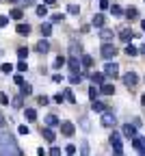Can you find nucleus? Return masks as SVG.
Wrapping results in <instances>:
<instances>
[{
    "label": "nucleus",
    "instance_id": "obj_1",
    "mask_svg": "<svg viewBox=\"0 0 145 156\" xmlns=\"http://www.w3.org/2000/svg\"><path fill=\"white\" fill-rule=\"evenodd\" d=\"M0 156H22V152H19L17 143L11 139L9 134H0Z\"/></svg>",
    "mask_w": 145,
    "mask_h": 156
},
{
    "label": "nucleus",
    "instance_id": "obj_2",
    "mask_svg": "<svg viewBox=\"0 0 145 156\" xmlns=\"http://www.w3.org/2000/svg\"><path fill=\"white\" fill-rule=\"evenodd\" d=\"M115 124H117V117H115L113 111H104V113H102V126H104V128H113Z\"/></svg>",
    "mask_w": 145,
    "mask_h": 156
},
{
    "label": "nucleus",
    "instance_id": "obj_3",
    "mask_svg": "<svg viewBox=\"0 0 145 156\" xmlns=\"http://www.w3.org/2000/svg\"><path fill=\"white\" fill-rule=\"evenodd\" d=\"M102 56H104V58H115L117 56V48L113 46V44H102Z\"/></svg>",
    "mask_w": 145,
    "mask_h": 156
},
{
    "label": "nucleus",
    "instance_id": "obj_4",
    "mask_svg": "<svg viewBox=\"0 0 145 156\" xmlns=\"http://www.w3.org/2000/svg\"><path fill=\"white\" fill-rule=\"evenodd\" d=\"M136 83H139V74H136V72H128L126 76H123V85H126L128 89L136 87Z\"/></svg>",
    "mask_w": 145,
    "mask_h": 156
},
{
    "label": "nucleus",
    "instance_id": "obj_5",
    "mask_svg": "<svg viewBox=\"0 0 145 156\" xmlns=\"http://www.w3.org/2000/svg\"><path fill=\"white\" fill-rule=\"evenodd\" d=\"M117 74H119V65H117V63H106V65H104V76L115 78Z\"/></svg>",
    "mask_w": 145,
    "mask_h": 156
},
{
    "label": "nucleus",
    "instance_id": "obj_6",
    "mask_svg": "<svg viewBox=\"0 0 145 156\" xmlns=\"http://www.w3.org/2000/svg\"><path fill=\"white\" fill-rule=\"evenodd\" d=\"M132 145H134V150H136L139 154H145V136H134Z\"/></svg>",
    "mask_w": 145,
    "mask_h": 156
},
{
    "label": "nucleus",
    "instance_id": "obj_7",
    "mask_svg": "<svg viewBox=\"0 0 145 156\" xmlns=\"http://www.w3.org/2000/svg\"><path fill=\"white\" fill-rule=\"evenodd\" d=\"M111 143H113L115 152H121V136H119V132H113L111 134Z\"/></svg>",
    "mask_w": 145,
    "mask_h": 156
},
{
    "label": "nucleus",
    "instance_id": "obj_8",
    "mask_svg": "<svg viewBox=\"0 0 145 156\" xmlns=\"http://www.w3.org/2000/svg\"><path fill=\"white\" fill-rule=\"evenodd\" d=\"M61 132H63L65 136H72L74 134V124L72 122H63V124H61Z\"/></svg>",
    "mask_w": 145,
    "mask_h": 156
},
{
    "label": "nucleus",
    "instance_id": "obj_9",
    "mask_svg": "<svg viewBox=\"0 0 145 156\" xmlns=\"http://www.w3.org/2000/svg\"><path fill=\"white\" fill-rule=\"evenodd\" d=\"M91 83L102 87V85H104V74H100V72H93V74H91Z\"/></svg>",
    "mask_w": 145,
    "mask_h": 156
},
{
    "label": "nucleus",
    "instance_id": "obj_10",
    "mask_svg": "<svg viewBox=\"0 0 145 156\" xmlns=\"http://www.w3.org/2000/svg\"><path fill=\"white\" fill-rule=\"evenodd\" d=\"M67 65H69L72 74H80V61H78V58H69V61H67Z\"/></svg>",
    "mask_w": 145,
    "mask_h": 156
},
{
    "label": "nucleus",
    "instance_id": "obj_11",
    "mask_svg": "<svg viewBox=\"0 0 145 156\" xmlns=\"http://www.w3.org/2000/svg\"><path fill=\"white\" fill-rule=\"evenodd\" d=\"M100 93H104V95H113L115 93V85H111V83H104L100 87Z\"/></svg>",
    "mask_w": 145,
    "mask_h": 156
},
{
    "label": "nucleus",
    "instance_id": "obj_12",
    "mask_svg": "<svg viewBox=\"0 0 145 156\" xmlns=\"http://www.w3.org/2000/svg\"><path fill=\"white\" fill-rule=\"evenodd\" d=\"M121 132L126 134V136H132V139L136 136V128H134L132 124H126V126H123V130H121Z\"/></svg>",
    "mask_w": 145,
    "mask_h": 156
},
{
    "label": "nucleus",
    "instance_id": "obj_13",
    "mask_svg": "<svg viewBox=\"0 0 145 156\" xmlns=\"http://www.w3.org/2000/svg\"><path fill=\"white\" fill-rule=\"evenodd\" d=\"M113 37H115V33L108 30V28H102L100 30V39H102V41H108V39H113Z\"/></svg>",
    "mask_w": 145,
    "mask_h": 156
},
{
    "label": "nucleus",
    "instance_id": "obj_14",
    "mask_svg": "<svg viewBox=\"0 0 145 156\" xmlns=\"http://www.w3.org/2000/svg\"><path fill=\"white\" fill-rule=\"evenodd\" d=\"M130 37H134V33H132L130 28H121V30H119V39H121V41H128Z\"/></svg>",
    "mask_w": 145,
    "mask_h": 156
},
{
    "label": "nucleus",
    "instance_id": "obj_15",
    "mask_svg": "<svg viewBox=\"0 0 145 156\" xmlns=\"http://www.w3.org/2000/svg\"><path fill=\"white\" fill-rule=\"evenodd\" d=\"M50 50V41H46V39H41V41L37 44V52H41V54H46Z\"/></svg>",
    "mask_w": 145,
    "mask_h": 156
},
{
    "label": "nucleus",
    "instance_id": "obj_16",
    "mask_svg": "<svg viewBox=\"0 0 145 156\" xmlns=\"http://www.w3.org/2000/svg\"><path fill=\"white\" fill-rule=\"evenodd\" d=\"M41 134H44V139H46L48 143H54V132H52L50 128H44V130H41Z\"/></svg>",
    "mask_w": 145,
    "mask_h": 156
},
{
    "label": "nucleus",
    "instance_id": "obj_17",
    "mask_svg": "<svg viewBox=\"0 0 145 156\" xmlns=\"http://www.w3.org/2000/svg\"><path fill=\"white\" fill-rule=\"evenodd\" d=\"M97 95H100V89H97L95 85H91V87H89V98H91V102H97Z\"/></svg>",
    "mask_w": 145,
    "mask_h": 156
},
{
    "label": "nucleus",
    "instance_id": "obj_18",
    "mask_svg": "<svg viewBox=\"0 0 145 156\" xmlns=\"http://www.w3.org/2000/svg\"><path fill=\"white\" fill-rule=\"evenodd\" d=\"M24 115H26V122H35V119H37V111H35V108H26Z\"/></svg>",
    "mask_w": 145,
    "mask_h": 156
},
{
    "label": "nucleus",
    "instance_id": "obj_19",
    "mask_svg": "<svg viewBox=\"0 0 145 156\" xmlns=\"http://www.w3.org/2000/svg\"><path fill=\"white\" fill-rule=\"evenodd\" d=\"M80 65L91 67V65H93V56H89V54H82V58H80Z\"/></svg>",
    "mask_w": 145,
    "mask_h": 156
},
{
    "label": "nucleus",
    "instance_id": "obj_20",
    "mask_svg": "<svg viewBox=\"0 0 145 156\" xmlns=\"http://www.w3.org/2000/svg\"><path fill=\"white\" fill-rule=\"evenodd\" d=\"M46 124H48V126H61V122H58L56 115H48V117H46Z\"/></svg>",
    "mask_w": 145,
    "mask_h": 156
},
{
    "label": "nucleus",
    "instance_id": "obj_21",
    "mask_svg": "<svg viewBox=\"0 0 145 156\" xmlns=\"http://www.w3.org/2000/svg\"><path fill=\"white\" fill-rule=\"evenodd\" d=\"M93 26H97V28L104 26V15H102V13H97V15L93 17Z\"/></svg>",
    "mask_w": 145,
    "mask_h": 156
},
{
    "label": "nucleus",
    "instance_id": "obj_22",
    "mask_svg": "<svg viewBox=\"0 0 145 156\" xmlns=\"http://www.w3.org/2000/svg\"><path fill=\"white\" fill-rule=\"evenodd\" d=\"M63 65H65V56H56V58H54V63H52L54 69H61Z\"/></svg>",
    "mask_w": 145,
    "mask_h": 156
},
{
    "label": "nucleus",
    "instance_id": "obj_23",
    "mask_svg": "<svg viewBox=\"0 0 145 156\" xmlns=\"http://www.w3.org/2000/svg\"><path fill=\"white\" fill-rule=\"evenodd\" d=\"M17 33H19V35H28V33H30V26L24 24V22H22V24H17Z\"/></svg>",
    "mask_w": 145,
    "mask_h": 156
},
{
    "label": "nucleus",
    "instance_id": "obj_24",
    "mask_svg": "<svg viewBox=\"0 0 145 156\" xmlns=\"http://www.w3.org/2000/svg\"><path fill=\"white\" fill-rule=\"evenodd\" d=\"M41 35H44V37H50V35H52V24H41Z\"/></svg>",
    "mask_w": 145,
    "mask_h": 156
},
{
    "label": "nucleus",
    "instance_id": "obj_25",
    "mask_svg": "<svg viewBox=\"0 0 145 156\" xmlns=\"http://www.w3.org/2000/svg\"><path fill=\"white\" fill-rule=\"evenodd\" d=\"M126 54H128V56H136V54H139V48H134L132 44H128V46H126Z\"/></svg>",
    "mask_w": 145,
    "mask_h": 156
},
{
    "label": "nucleus",
    "instance_id": "obj_26",
    "mask_svg": "<svg viewBox=\"0 0 145 156\" xmlns=\"http://www.w3.org/2000/svg\"><path fill=\"white\" fill-rule=\"evenodd\" d=\"M22 15H24V11H22V9H19V7L11 11V17H13V20H22Z\"/></svg>",
    "mask_w": 145,
    "mask_h": 156
},
{
    "label": "nucleus",
    "instance_id": "obj_27",
    "mask_svg": "<svg viewBox=\"0 0 145 156\" xmlns=\"http://www.w3.org/2000/svg\"><path fill=\"white\" fill-rule=\"evenodd\" d=\"M63 95H65V100L76 102V95H74V91H72V89H65V91H63Z\"/></svg>",
    "mask_w": 145,
    "mask_h": 156
},
{
    "label": "nucleus",
    "instance_id": "obj_28",
    "mask_svg": "<svg viewBox=\"0 0 145 156\" xmlns=\"http://www.w3.org/2000/svg\"><path fill=\"white\" fill-rule=\"evenodd\" d=\"M0 72H2V74H11L13 72V65L11 63H2V65H0Z\"/></svg>",
    "mask_w": 145,
    "mask_h": 156
},
{
    "label": "nucleus",
    "instance_id": "obj_29",
    "mask_svg": "<svg viewBox=\"0 0 145 156\" xmlns=\"http://www.w3.org/2000/svg\"><path fill=\"white\" fill-rule=\"evenodd\" d=\"M93 111H97V113H104V111H108L102 102H93Z\"/></svg>",
    "mask_w": 145,
    "mask_h": 156
},
{
    "label": "nucleus",
    "instance_id": "obj_30",
    "mask_svg": "<svg viewBox=\"0 0 145 156\" xmlns=\"http://www.w3.org/2000/svg\"><path fill=\"white\" fill-rule=\"evenodd\" d=\"M80 80H82V76H80V74H72V76H69V83H72V85H78Z\"/></svg>",
    "mask_w": 145,
    "mask_h": 156
},
{
    "label": "nucleus",
    "instance_id": "obj_31",
    "mask_svg": "<svg viewBox=\"0 0 145 156\" xmlns=\"http://www.w3.org/2000/svg\"><path fill=\"white\" fill-rule=\"evenodd\" d=\"M30 91H33V87L24 83V85H22V93H19V95H30Z\"/></svg>",
    "mask_w": 145,
    "mask_h": 156
},
{
    "label": "nucleus",
    "instance_id": "obj_32",
    "mask_svg": "<svg viewBox=\"0 0 145 156\" xmlns=\"http://www.w3.org/2000/svg\"><path fill=\"white\" fill-rule=\"evenodd\" d=\"M126 15H128L130 20H134V17H139V11H136V9L132 7V9H128V11H126Z\"/></svg>",
    "mask_w": 145,
    "mask_h": 156
},
{
    "label": "nucleus",
    "instance_id": "obj_33",
    "mask_svg": "<svg viewBox=\"0 0 145 156\" xmlns=\"http://www.w3.org/2000/svg\"><path fill=\"white\" fill-rule=\"evenodd\" d=\"M80 154L82 156H89V143H82L80 145Z\"/></svg>",
    "mask_w": 145,
    "mask_h": 156
},
{
    "label": "nucleus",
    "instance_id": "obj_34",
    "mask_svg": "<svg viewBox=\"0 0 145 156\" xmlns=\"http://www.w3.org/2000/svg\"><path fill=\"white\" fill-rule=\"evenodd\" d=\"M13 80H15V85H24V76H22V74H15Z\"/></svg>",
    "mask_w": 145,
    "mask_h": 156
},
{
    "label": "nucleus",
    "instance_id": "obj_35",
    "mask_svg": "<svg viewBox=\"0 0 145 156\" xmlns=\"http://www.w3.org/2000/svg\"><path fill=\"white\" fill-rule=\"evenodd\" d=\"M63 20H65L63 13H54V15H52V22H63Z\"/></svg>",
    "mask_w": 145,
    "mask_h": 156
},
{
    "label": "nucleus",
    "instance_id": "obj_36",
    "mask_svg": "<svg viewBox=\"0 0 145 156\" xmlns=\"http://www.w3.org/2000/svg\"><path fill=\"white\" fill-rule=\"evenodd\" d=\"M78 11H80V9H78L76 5H69V9H67V13H69V15H78Z\"/></svg>",
    "mask_w": 145,
    "mask_h": 156
},
{
    "label": "nucleus",
    "instance_id": "obj_37",
    "mask_svg": "<svg viewBox=\"0 0 145 156\" xmlns=\"http://www.w3.org/2000/svg\"><path fill=\"white\" fill-rule=\"evenodd\" d=\"M69 52H72V54H78V52H80V44H72V46H69Z\"/></svg>",
    "mask_w": 145,
    "mask_h": 156
},
{
    "label": "nucleus",
    "instance_id": "obj_38",
    "mask_svg": "<svg viewBox=\"0 0 145 156\" xmlns=\"http://www.w3.org/2000/svg\"><path fill=\"white\" fill-rule=\"evenodd\" d=\"M26 54H28V48H17V56L19 58H24Z\"/></svg>",
    "mask_w": 145,
    "mask_h": 156
},
{
    "label": "nucleus",
    "instance_id": "obj_39",
    "mask_svg": "<svg viewBox=\"0 0 145 156\" xmlns=\"http://www.w3.org/2000/svg\"><path fill=\"white\" fill-rule=\"evenodd\" d=\"M7 24H9V17L7 15H0V28H5Z\"/></svg>",
    "mask_w": 145,
    "mask_h": 156
},
{
    "label": "nucleus",
    "instance_id": "obj_40",
    "mask_svg": "<svg viewBox=\"0 0 145 156\" xmlns=\"http://www.w3.org/2000/svg\"><path fill=\"white\" fill-rule=\"evenodd\" d=\"M46 13H48V9H46V7H37V15H39V17H44Z\"/></svg>",
    "mask_w": 145,
    "mask_h": 156
},
{
    "label": "nucleus",
    "instance_id": "obj_41",
    "mask_svg": "<svg viewBox=\"0 0 145 156\" xmlns=\"http://www.w3.org/2000/svg\"><path fill=\"white\" fill-rule=\"evenodd\" d=\"M17 69H19V72H26V69H28L26 61H19V63H17Z\"/></svg>",
    "mask_w": 145,
    "mask_h": 156
},
{
    "label": "nucleus",
    "instance_id": "obj_42",
    "mask_svg": "<svg viewBox=\"0 0 145 156\" xmlns=\"http://www.w3.org/2000/svg\"><path fill=\"white\" fill-rule=\"evenodd\" d=\"M111 9H113V15H121V13H123V11H121V7H117V5H113Z\"/></svg>",
    "mask_w": 145,
    "mask_h": 156
},
{
    "label": "nucleus",
    "instance_id": "obj_43",
    "mask_svg": "<svg viewBox=\"0 0 145 156\" xmlns=\"http://www.w3.org/2000/svg\"><path fill=\"white\" fill-rule=\"evenodd\" d=\"M65 152H67L69 156H74V154H76V145H67V147H65Z\"/></svg>",
    "mask_w": 145,
    "mask_h": 156
},
{
    "label": "nucleus",
    "instance_id": "obj_44",
    "mask_svg": "<svg viewBox=\"0 0 145 156\" xmlns=\"http://www.w3.org/2000/svg\"><path fill=\"white\" fill-rule=\"evenodd\" d=\"M17 132H19V134H28V128H26V124H22V126H19V128H17Z\"/></svg>",
    "mask_w": 145,
    "mask_h": 156
},
{
    "label": "nucleus",
    "instance_id": "obj_45",
    "mask_svg": "<svg viewBox=\"0 0 145 156\" xmlns=\"http://www.w3.org/2000/svg\"><path fill=\"white\" fill-rule=\"evenodd\" d=\"M63 100H65V95H63V93H56V95H54V102H58V104H61Z\"/></svg>",
    "mask_w": 145,
    "mask_h": 156
},
{
    "label": "nucleus",
    "instance_id": "obj_46",
    "mask_svg": "<svg viewBox=\"0 0 145 156\" xmlns=\"http://www.w3.org/2000/svg\"><path fill=\"white\" fill-rule=\"evenodd\" d=\"M0 104H9V95H7V93L0 95Z\"/></svg>",
    "mask_w": 145,
    "mask_h": 156
},
{
    "label": "nucleus",
    "instance_id": "obj_47",
    "mask_svg": "<svg viewBox=\"0 0 145 156\" xmlns=\"http://www.w3.org/2000/svg\"><path fill=\"white\" fill-rule=\"evenodd\" d=\"M111 5H108V0H100V9H108Z\"/></svg>",
    "mask_w": 145,
    "mask_h": 156
},
{
    "label": "nucleus",
    "instance_id": "obj_48",
    "mask_svg": "<svg viewBox=\"0 0 145 156\" xmlns=\"http://www.w3.org/2000/svg\"><path fill=\"white\" fill-rule=\"evenodd\" d=\"M50 156H61V150H58V147H52V150H50Z\"/></svg>",
    "mask_w": 145,
    "mask_h": 156
},
{
    "label": "nucleus",
    "instance_id": "obj_49",
    "mask_svg": "<svg viewBox=\"0 0 145 156\" xmlns=\"http://www.w3.org/2000/svg\"><path fill=\"white\" fill-rule=\"evenodd\" d=\"M13 104H15V106H22V95H17L15 100H13Z\"/></svg>",
    "mask_w": 145,
    "mask_h": 156
},
{
    "label": "nucleus",
    "instance_id": "obj_50",
    "mask_svg": "<svg viewBox=\"0 0 145 156\" xmlns=\"http://www.w3.org/2000/svg\"><path fill=\"white\" fill-rule=\"evenodd\" d=\"M52 80H54V83H61V80H63V76H61V74H54Z\"/></svg>",
    "mask_w": 145,
    "mask_h": 156
},
{
    "label": "nucleus",
    "instance_id": "obj_51",
    "mask_svg": "<svg viewBox=\"0 0 145 156\" xmlns=\"http://www.w3.org/2000/svg\"><path fill=\"white\" fill-rule=\"evenodd\" d=\"M48 102H50V100H48L46 95H41V98H39V104H48Z\"/></svg>",
    "mask_w": 145,
    "mask_h": 156
},
{
    "label": "nucleus",
    "instance_id": "obj_52",
    "mask_svg": "<svg viewBox=\"0 0 145 156\" xmlns=\"http://www.w3.org/2000/svg\"><path fill=\"white\" fill-rule=\"evenodd\" d=\"M37 156H46V152H44V147H39V150H37Z\"/></svg>",
    "mask_w": 145,
    "mask_h": 156
},
{
    "label": "nucleus",
    "instance_id": "obj_53",
    "mask_svg": "<svg viewBox=\"0 0 145 156\" xmlns=\"http://www.w3.org/2000/svg\"><path fill=\"white\" fill-rule=\"evenodd\" d=\"M44 2H46V5H54V2H56V0H44Z\"/></svg>",
    "mask_w": 145,
    "mask_h": 156
},
{
    "label": "nucleus",
    "instance_id": "obj_54",
    "mask_svg": "<svg viewBox=\"0 0 145 156\" xmlns=\"http://www.w3.org/2000/svg\"><path fill=\"white\" fill-rule=\"evenodd\" d=\"M139 52H143V54H145V44H143V46L139 48Z\"/></svg>",
    "mask_w": 145,
    "mask_h": 156
},
{
    "label": "nucleus",
    "instance_id": "obj_55",
    "mask_svg": "<svg viewBox=\"0 0 145 156\" xmlns=\"http://www.w3.org/2000/svg\"><path fill=\"white\" fill-rule=\"evenodd\" d=\"M2 124H5V119H2V115H0V128H2Z\"/></svg>",
    "mask_w": 145,
    "mask_h": 156
},
{
    "label": "nucleus",
    "instance_id": "obj_56",
    "mask_svg": "<svg viewBox=\"0 0 145 156\" xmlns=\"http://www.w3.org/2000/svg\"><path fill=\"white\" fill-rule=\"evenodd\" d=\"M141 104H143V106H145V95H143V98H141Z\"/></svg>",
    "mask_w": 145,
    "mask_h": 156
},
{
    "label": "nucleus",
    "instance_id": "obj_57",
    "mask_svg": "<svg viewBox=\"0 0 145 156\" xmlns=\"http://www.w3.org/2000/svg\"><path fill=\"white\" fill-rule=\"evenodd\" d=\"M141 28H143V30H145V20H143V22H141Z\"/></svg>",
    "mask_w": 145,
    "mask_h": 156
},
{
    "label": "nucleus",
    "instance_id": "obj_58",
    "mask_svg": "<svg viewBox=\"0 0 145 156\" xmlns=\"http://www.w3.org/2000/svg\"><path fill=\"white\" fill-rule=\"evenodd\" d=\"M115 156H123V154H121V152H115Z\"/></svg>",
    "mask_w": 145,
    "mask_h": 156
}]
</instances>
